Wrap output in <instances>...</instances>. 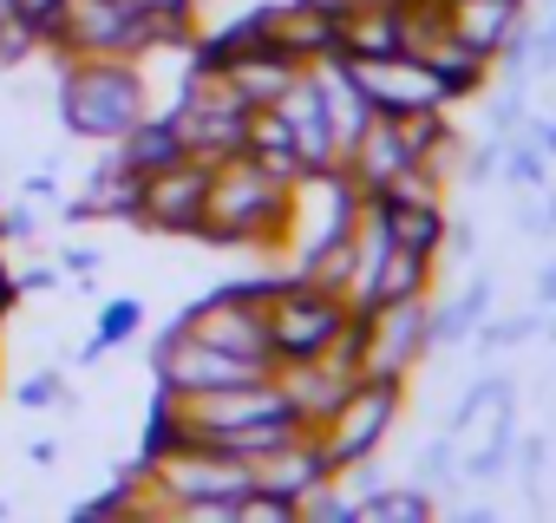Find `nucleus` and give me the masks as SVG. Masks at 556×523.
<instances>
[{
	"mask_svg": "<svg viewBox=\"0 0 556 523\" xmlns=\"http://www.w3.org/2000/svg\"><path fill=\"white\" fill-rule=\"evenodd\" d=\"M60 112L79 138H125L144 118V86L118 60H79L60 86Z\"/></svg>",
	"mask_w": 556,
	"mask_h": 523,
	"instance_id": "nucleus-1",
	"label": "nucleus"
},
{
	"mask_svg": "<svg viewBox=\"0 0 556 523\" xmlns=\"http://www.w3.org/2000/svg\"><path fill=\"white\" fill-rule=\"evenodd\" d=\"M164 34H170V14H151L138 0H73L66 27H60V40L86 60H125V53H144Z\"/></svg>",
	"mask_w": 556,
	"mask_h": 523,
	"instance_id": "nucleus-2",
	"label": "nucleus"
},
{
	"mask_svg": "<svg viewBox=\"0 0 556 523\" xmlns=\"http://www.w3.org/2000/svg\"><path fill=\"white\" fill-rule=\"evenodd\" d=\"M157 373H164V393H223V386H242V380H268V360H242V354H223L197 334H170L157 347Z\"/></svg>",
	"mask_w": 556,
	"mask_h": 523,
	"instance_id": "nucleus-3",
	"label": "nucleus"
},
{
	"mask_svg": "<svg viewBox=\"0 0 556 523\" xmlns=\"http://www.w3.org/2000/svg\"><path fill=\"white\" fill-rule=\"evenodd\" d=\"M203 203H210V164L203 157H177V164H164V170L144 177L138 222L184 235V229H203Z\"/></svg>",
	"mask_w": 556,
	"mask_h": 523,
	"instance_id": "nucleus-4",
	"label": "nucleus"
},
{
	"mask_svg": "<svg viewBox=\"0 0 556 523\" xmlns=\"http://www.w3.org/2000/svg\"><path fill=\"white\" fill-rule=\"evenodd\" d=\"M348 79H354V86H361V92H367L380 112H400V118H406V112H426V105H439V92H445V79H432V73H413V66H393L387 53H380V66H367V60H361Z\"/></svg>",
	"mask_w": 556,
	"mask_h": 523,
	"instance_id": "nucleus-5",
	"label": "nucleus"
},
{
	"mask_svg": "<svg viewBox=\"0 0 556 523\" xmlns=\"http://www.w3.org/2000/svg\"><path fill=\"white\" fill-rule=\"evenodd\" d=\"M341 315L328 302H282V308H268V354H289V360H308L334 341Z\"/></svg>",
	"mask_w": 556,
	"mask_h": 523,
	"instance_id": "nucleus-6",
	"label": "nucleus"
},
{
	"mask_svg": "<svg viewBox=\"0 0 556 523\" xmlns=\"http://www.w3.org/2000/svg\"><path fill=\"white\" fill-rule=\"evenodd\" d=\"M184 334L223 347V354H242V360H268V315L262 308H242V302H223L210 315H197Z\"/></svg>",
	"mask_w": 556,
	"mask_h": 523,
	"instance_id": "nucleus-7",
	"label": "nucleus"
},
{
	"mask_svg": "<svg viewBox=\"0 0 556 523\" xmlns=\"http://www.w3.org/2000/svg\"><path fill=\"white\" fill-rule=\"evenodd\" d=\"M118 144V170H131V177H151V170H164V164H177V157H190L184 151V138H177V125L170 118H138L125 138H112Z\"/></svg>",
	"mask_w": 556,
	"mask_h": 523,
	"instance_id": "nucleus-8",
	"label": "nucleus"
},
{
	"mask_svg": "<svg viewBox=\"0 0 556 523\" xmlns=\"http://www.w3.org/2000/svg\"><path fill=\"white\" fill-rule=\"evenodd\" d=\"M387 406H393V393L387 386H374V393H361L348 412H341V425H334V445H328V458H361L380 432H387Z\"/></svg>",
	"mask_w": 556,
	"mask_h": 523,
	"instance_id": "nucleus-9",
	"label": "nucleus"
},
{
	"mask_svg": "<svg viewBox=\"0 0 556 523\" xmlns=\"http://www.w3.org/2000/svg\"><path fill=\"white\" fill-rule=\"evenodd\" d=\"M138 190H144V177H131V170H105L79 203H66V216L79 222V216H138Z\"/></svg>",
	"mask_w": 556,
	"mask_h": 523,
	"instance_id": "nucleus-10",
	"label": "nucleus"
},
{
	"mask_svg": "<svg viewBox=\"0 0 556 523\" xmlns=\"http://www.w3.org/2000/svg\"><path fill=\"white\" fill-rule=\"evenodd\" d=\"M66 8H73V0H14V14L40 34V47H53L60 40V27H66Z\"/></svg>",
	"mask_w": 556,
	"mask_h": 523,
	"instance_id": "nucleus-11",
	"label": "nucleus"
},
{
	"mask_svg": "<svg viewBox=\"0 0 556 523\" xmlns=\"http://www.w3.org/2000/svg\"><path fill=\"white\" fill-rule=\"evenodd\" d=\"M138 321H144V315H138V302H112V308H105V321H99L92 354H99V347H112V341H125V334H138Z\"/></svg>",
	"mask_w": 556,
	"mask_h": 523,
	"instance_id": "nucleus-12",
	"label": "nucleus"
},
{
	"mask_svg": "<svg viewBox=\"0 0 556 523\" xmlns=\"http://www.w3.org/2000/svg\"><path fill=\"white\" fill-rule=\"evenodd\" d=\"M40 47V34L21 21V14H8V21H0V60H27Z\"/></svg>",
	"mask_w": 556,
	"mask_h": 523,
	"instance_id": "nucleus-13",
	"label": "nucleus"
},
{
	"mask_svg": "<svg viewBox=\"0 0 556 523\" xmlns=\"http://www.w3.org/2000/svg\"><path fill=\"white\" fill-rule=\"evenodd\" d=\"M419 510H426V503H419V497H406V490H387V497H374V503H367V516H419Z\"/></svg>",
	"mask_w": 556,
	"mask_h": 523,
	"instance_id": "nucleus-14",
	"label": "nucleus"
},
{
	"mask_svg": "<svg viewBox=\"0 0 556 523\" xmlns=\"http://www.w3.org/2000/svg\"><path fill=\"white\" fill-rule=\"evenodd\" d=\"M53 399H60V380H53V373L21 380V406H53Z\"/></svg>",
	"mask_w": 556,
	"mask_h": 523,
	"instance_id": "nucleus-15",
	"label": "nucleus"
},
{
	"mask_svg": "<svg viewBox=\"0 0 556 523\" xmlns=\"http://www.w3.org/2000/svg\"><path fill=\"white\" fill-rule=\"evenodd\" d=\"M92 269H99L92 248H73V255H66V276H92Z\"/></svg>",
	"mask_w": 556,
	"mask_h": 523,
	"instance_id": "nucleus-16",
	"label": "nucleus"
},
{
	"mask_svg": "<svg viewBox=\"0 0 556 523\" xmlns=\"http://www.w3.org/2000/svg\"><path fill=\"white\" fill-rule=\"evenodd\" d=\"M138 8H151V14H170V21H177V14L190 8V0H138Z\"/></svg>",
	"mask_w": 556,
	"mask_h": 523,
	"instance_id": "nucleus-17",
	"label": "nucleus"
},
{
	"mask_svg": "<svg viewBox=\"0 0 556 523\" xmlns=\"http://www.w3.org/2000/svg\"><path fill=\"white\" fill-rule=\"evenodd\" d=\"M14 295H21V289H14V276H8V269H0V321H8V308H14Z\"/></svg>",
	"mask_w": 556,
	"mask_h": 523,
	"instance_id": "nucleus-18",
	"label": "nucleus"
},
{
	"mask_svg": "<svg viewBox=\"0 0 556 523\" xmlns=\"http://www.w3.org/2000/svg\"><path fill=\"white\" fill-rule=\"evenodd\" d=\"M8 14H14V0H0V21H8Z\"/></svg>",
	"mask_w": 556,
	"mask_h": 523,
	"instance_id": "nucleus-19",
	"label": "nucleus"
}]
</instances>
